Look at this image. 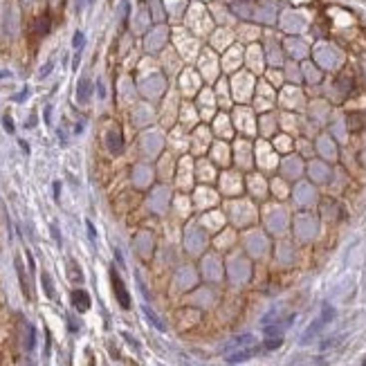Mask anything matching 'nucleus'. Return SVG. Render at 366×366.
Returning a JSON list of instances; mask_svg holds the SVG:
<instances>
[{
    "label": "nucleus",
    "mask_w": 366,
    "mask_h": 366,
    "mask_svg": "<svg viewBox=\"0 0 366 366\" xmlns=\"http://www.w3.org/2000/svg\"><path fill=\"white\" fill-rule=\"evenodd\" d=\"M72 306L77 308L79 312H86L90 308V294L86 290H74L72 292Z\"/></svg>",
    "instance_id": "nucleus-4"
},
{
    "label": "nucleus",
    "mask_w": 366,
    "mask_h": 366,
    "mask_svg": "<svg viewBox=\"0 0 366 366\" xmlns=\"http://www.w3.org/2000/svg\"><path fill=\"white\" fill-rule=\"evenodd\" d=\"M281 344H283V339H281V337H274V339H267V342L263 344V348H265V351H274V348H279Z\"/></svg>",
    "instance_id": "nucleus-9"
},
{
    "label": "nucleus",
    "mask_w": 366,
    "mask_h": 366,
    "mask_svg": "<svg viewBox=\"0 0 366 366\" xmlns=\"http://www.w3.org/2000/svg\"><path fill=\"white\" fill-rule=\"evenodd\" d=\"M2 126H5L7 133H14V122H11L9 117H2Z\"/></svg>",
    "instance_id": "nucleus-14"
},
{
    "label": "nucleus",
    "mask_w": 366,
    "mask_h": 366,
    "mask_svg": "<svg viewBox=\"0 0 366 366\" xmlns=\"http://www.w3.org/2000/svg\"><path fill=\"white\" fill-rule=\"evenodd\" d=\"M261 351H265L263 346H249V348H240V351H236V353H231L229 357H227V364L229 366H234V364H240V362H245V360H252L254 355H258Z\"/></svg>",
    "instance_id": "nucleus-3"
},
{
    "label": "nucleus",
    "mask_w": 366,
    "mask_h": 366,
    "mask_svg": "<svg viewBox=\"0 0 366 366\" xmlns=\"http://www.w3.org/2000/svg\"><path fill=\"white\" fill-rule=\"evenodd\" d=\"M43 288H45V294L50 299H54V288H52V279H50V274H45V272H43Z\"/></svg>",
    "instance_id": "nucleus-8"
},
{
    "label": "nucleus",
    "mask_w": 366,
    "mask_h": 366,
    "mask_svg": "<svg viewBox=\"0 0 366 366\" xmlns=\"http://www.w3.org/2000/svg\"><path fill=\"white\" fill-rule=\"evenodd\" d=\"M27 333H29L27 335V348L32 351V348H34V326L32 324H27Z\"/></svg>",
    "instance_id": "nucleus-12"
},
{
    "label": "nucleus",
    "mask_w": 366,
    "mask_h": 366,
    "mask_svg": "<svg viewBox=\"0 0 366 366\" xmlns=\"http://www.w3.org/2000/svg\"><path fill=\"white\" fill-rule=\"evenodd\" d=\"M362 366H366V357H364V362H362Z\"/></svg>",
    "instance_id": "nucleus-17"
},
{
    "label": "nucleus",
    "mask_w": 366,
    "mask_h": 366,
    "mask_svg": "<svg viewBox=\"0 0 366 366\" xmlns=\"http://www.w3.org/2000/svg\"><path fill=\"white\" fill-rule=\"evenodd\" d=\"M144 312H146V317H149V319H151V324H153V326H158V328H160V330H164L162 321H160V319H158V317H155V315H153V312H151V310H149V308H146V306H144Z\"/></svg>",
    "instance_id": "nucleus-10"
},
{
    "label": "nucleus",
    "mask_w": 366,
    "mask_h": 366,
    "mask_svg": "<svg viewBox=\"0 0 366 366\" xmlns=\"http://www.w3.org/2000/svg\"><path fill=\"white\" fill-rule=\"evenodd\" d=\"M110 281H113V292H115V297H117L119 306H122L124 310H128V308H131V294H128L126 285H124V281L119 279V274H117L115 267L110 270Z\"/></svg>",
    "instance_id": "nucleus-2"
},
{
    "label": "nucleus",
    "mask_w": 366,
    "mask_h": 366,
    "mask_svg": "<svg viewBox=\"0 0 366 366\" xmlns=\"http://www.w3.org/2000/svg\"><path fill=\"white\" fill-rule=\"evenodd\" d=\"M333 319H335V308L330 306V303H324V310H321L319 319H315L310 326H308V330L303 333V337H301V344H308L321 328H324V326H328Z\"/></svg>",
    "instance_id": "nucleus-1"
},
{
    "label": "nucleus",
    "mask_w": 366,
    "mask_h": 366,
    "mask_svg": "<svg viewBox=\"0 0 366 366\" xmlns=\"http://www.w3.org/2000/svg\"><path fill=\"white\" fill-rule=\"evenodd\" d=\"M88 90H90L88 81H81V88H79V99H81V101H86V99H88Z\"/></svg>",
    "instance_id": "nucleus-11"
},
{
    "label": "nucleus",
    "mask_w": 366,
    "mask_h": 366,
    "mask_svg": "<svg viewBox=\"0 0 366 366\" xmlns=\"http://www.w3.org/2000/svg\"><path fill=\"white\" fill-rule=\"evenodd\" d=\"M254 344V335H240V337L231 339L229 344L225 346V351H231V348H238V346H252Z\"/></svg>",
    "instance_id": "nucleus-6"
},
{
    "label": "nucleus",
    "mask_w": 366,
    "mask_h": 366,
    "mask_svg": "<svg viewBox=\"0 0 366 366\" xmlns=\"http://www.w3.org/2000/svg\"><path fill=\"white\" fill-rule=\"evenodd\" d=\"M86 227H88V234H90V238L95 240L97 238V231H95V225H92L90 220H86Z\"/></svg>",
    "instance_id": "nucleus-15"
},
{
    "label": "nucleus",
    "mask_w": 366,
    "mask_h": 366,
    "mask_svg": "<svg viewBox=\"0 0 366 366\" xmlns=\"http://www.w3.org/2000/svg\"><path fill=\"white\" fill-rule=\"evenodd\" d=\"M124 142H122V135H119L117 131H110L108 133V151L113 155H119V151H122Z\"/></svg>",
    "instance_id": "nucleus-5"
},
{
    "label": "nucleus",
    "mask_w": 366,
    "mask_h": 366,
    "mask_svg": "<svg viewBox=\"0 0 366 366\" xmlns=\"http://www.w3.org/2000/svg\"><path fill=\"white\" fill-rule=\"evenodd\" d=\"M16 270H18V279H20V288H23V292H25V297H32L29 294V288H27V281H25V272H23V265H20V261L16 258Z\"/></svg>",
    "instance_id": "nucleus-7"
},
{
    "label": "nucleus",
    "mask_w": 366,
    "mask_h": 366,
    "mask_svg": "<svg viewBox=\"0 0 366 366\" xmlns=\"http://www.w3.org/2000/svg\"><path fill=\"white\" fill-rule=\"evenodd\" d=\"M59 189H61V182H54V198L59 200Z\"/></svg>",
    "instance_id": "nucleus-16"
},
{
    "label": "nucleus",
    "mask_w": 366,
    "mask_h": 366,
    "mask_svg": "<svg viewBox=\"0 0 366 366\" xmlns=\"http://www.w3.org/2000/svg\"><path fill=\"white\" fill-rule=\"evenodd\" d=\"M83 41H86V38H83V34H81V32H77V34H74V50H81Z\"/></svg>",
    "instance_id": "nucleus-13"
}]
</instances>
